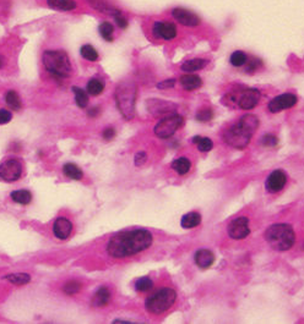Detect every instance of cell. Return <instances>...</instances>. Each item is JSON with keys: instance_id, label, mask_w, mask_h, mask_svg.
<instances>
[{"instance_id": "obj_29", "label": "cell", "mask_w": 304, "mask_h": 324, "mask_svg": "<svg viewBox=\"0 0 304 324\" xmlns=\"http://www.w3.org/2000/svg\"><path fill=\"white\" fill-rule=\"evenodd\" d=\"M4 279L9 280L10 283L15 284V285H25V284H28L31 281V275L26 273H14L9 274Z\"/></svg>"}, {"instance_id": "obj_42", "label": "cell", "mask_w": 304, "mask_h": 324, "mask_svg": "<svg viewBox=\"0 0 304 324\" xmlns=\"http://www.w3.org/2000/svg\"><path fill=\"white\" fill-rule=\"evenodd\" d=\"M115 136V130L113 127H107L105 131H103V138L106 141H111L113 140Z\"/></svg>"}, {"instance_id": "obj_35", "label": "cell", "mask_w": 304, "mask_h": 324, "mask_svg": "<svg viewBox=\"0 0 304 324\" xmlns=\"http://www.w3.org/2000/svg\"><path fill=\"white\" fill-rule=\"evenodd\" d=\"M195 119H196L199 123H209V121H211L212 119H214V111L210 108L201 109V110H199L196 113Z\"/></svg>"}, {"instance_id": "obj_33", "label": "cell", "mask_w": 304, "mask_h": 324, "mask_svg": "<svg viewBox=\"0 0 304 324\" xmlns=\"http://www.w3.org/2000/svg\"><path fill=\"white\" fill-rule=\"evenodd\" d=\"M98 31H100V34L103 37V39L107 42H112L113 41V28L112 25L110 22H102L98 27Z\"/></svg>"}, {"instance_id": "obj_17", "label": "cell", "mask_w": 304, "mask_h": 324, "mask_svg": "<svg viewBox=\"0 0 304 324\" xmlns=\"http://www.w3.org/2000/svg\"><path fill=\"white\" fill-rule=\"evenodd\" d=\"M194 261L199 268L201 269H207L214 264L215 262V254L214 252L210 251V249H201L199 251L195 252L194 254Z\"/></svg>"}, {"instance_id": "obj_14", "label": "cell", "mask_w": 304, "mask_h": 324, "mask_svg": "<svg viewBox=\"0 0 304 324\" xmlns=\"http://www.w3.org/2000/svg\"><path fill=\"white\" fill-rule=\"evenodd\" d=\"M147 109L150 113L156 116L168 115V114L173 113L177 109V105L172 102H166V100H147Z\"/></svg>"}, {"instance_id": "obj_32", "label": "cell", "mask_w": 304, "mask_h": 324, "mask_svg": "<svg viewBox=\"0 0 304 324\" xmlns=\"http://www.w3.org/2000/svg\"><path fill=\"white\" fill-rule=\"evenodd\" d=\"M153 288V281L151 278L149 276H144V278H140L139 280H137L135 283V290L139 291V293H147V291L152 290Z\"/></svg>"}, {"instance_id": "obj_4", "label": "cell", "mask_w": 304, "mask_h": 324, "mask_svg": "<svg viewBox=\"0 0 304 324\" xmlns=\"http://www.w3.org/2000/svg\"><path fill=\"white\" fill-rule=\"evenodd\" d=\"M138 88L132 81H123L115 90V103L118 110L127 120H132L135 115V102H137Z\"/></svg>"}, {"instance_id": "obj_26", "label": "cell", "mask_w": 304, "mask_h": 324, "mask_svg": "<svg viewBox=\"0 0 304 324\" xmlns=\"http://www.w3.org/2000/svg\"><path fill=\"white\" fill-rule=\"evenodd\" d=\"M73 92L75 95V102L76 105L81 109H85L88 105V93L87 91H83V88H79L76 86H74Z\"/></svg>"}, {"instance_id": "obj_44", "label": "cell", "mask_w": 304, "mask_h": 324, "mask_svg": "<svg viewBox=\"0 0 304 324\" xmlns=\"http://www.w3.org/2000/svg\"><path fill=\"white\" fill-rule=\"evenodd\" d=\"M98 114H100V108H97V107L91 108L90 110L87 111V115L91 116V118H95V116H97Z\"/></svg>"}, {"instance_id": "obj_30", "label": "cell", "mask_w": 304, "mask_h": 324, "mask_svg": "<svg viewBox=\"0 0 304 324\" xmlns=\"http://www.w3.org/2000/svg\"><path fill=\"white\" fill-rule=\"evenodd\" d=\"M5 100H6V104L9 105L10 109L12 110H20L21 109V100H20L19 95H17L15 91H9L5 96Z\"/></svg>"}, {"instance_id": "obj_36", "label": "cell", "mask_w": 304, "mask_h": 324, "mask_svg": "<svg viewBox=\"0 0 304 324\" xmlns=\"http://www.w3.org/2000/svg\"><path fill=\"white\" fill-rule=\"evenodd\" d=\"M231 64L233 66H237V68H239V66H243L244 64L247 63V60H248V58H247L246 54L243 53V51H234L233 54L231 55Z\"/></svg>"}, {"instance_id": "obj_39", "label": "cell", "mask_w": 304, "mask_h": 324, "mask_svg": "<svg viewBox=\"0 0 304 324\" xmlns=\"http://www.w3.org/2000/svg\"><path fill=\"white\" fill-rule=\"evenodd\" d=\"M175 86V80L174 78H168V80L162 81V82L157 83V88L160 90H169V88H173Z\"/></svg>"}, {"instance_id": "obj_37", "label": "cell", "mask_w": 304, "mask_h": 324, "mask_svg": "<svg viewBox=\"0 0 304 324\" xmlns=\"http://www.w3.org/2000/svg\"><path fill=\"white\" fill-rule=\"evenodd\" d=\"M260 143L263 146H265V147H275L278 143V140L276 136L268 133V135H264L263 137L260 138Z\"/></svg>"}, {"instance_id": "obj_11", "label": "cell", "mask_w": 304, "mask_h": 324, "mask_svg": "<svg viewBox=\"0 0 304 324\" xmlns=\"http://www.w3.org/2000/svg\"><path fill=\"white\" fill-rule=\"evenodd\" d=\"M297 97L292 93H285V95H281L275 97L274 100H271L269 102L268 109L270 113H280L281 110H285V109H290L295 107L297 104Z\"/></svg>"}, {"instance_id": "obj_5", "label": "cell", "mask_w": 304, "mask_h": 324, "mask_svg": "<svg viewBox=\"0 0 304 324\" xmlns=\"http://www.w3.org/2000/svg\"><path fill=\"white\" fill-rule=\"evenodd\" d=\"M44 68L48 73L58 78H66L71 74V64L69 56L63 50H47L42 56Z\"/></svg>"}, {"instance_id": "obj_7", "label": "cell", "mask_w": 304, "mask_h": 324, "mask_svg": "<svg viewBox=\"0 0 304 324\" xmlns=\"http://www.w3.org/2000/svg\"><path fill=\"white\" fill-rule=\"evenodd\" d=\"M184 124V118L178 114H170L163 118L162 120L158 121L156 126L153 127V132L158 138H169L179 130Z\"/></svg>"}, {"instance_id": "obj_23", "label": "cell", "mask_w": 304, "mask_h": 324, "mask_svg": "<svg viewBox=\"0 0 304 324\" xmlns=\"http://www.w3.org/2000/svg\"><path fill=\"white\" fill-rule=\"evenodd\" d=\"M207 61L205 59H192V60L185 61L182 65V70L184 73H195L206 66Z\"/></svg>"}, {"instance_id": "obj_22", "label": "cell", "mask_w": 304, "mask_h": 324, "mask_svg": "<svg viewBox=\"0 0 304 324\" xmlns=\"http://www.w3.org/2000/svg\"><path fill=\"white\" fill-rule=\"evenodd\" d=\"M48 6L58 11H71L76 7L74 0H48Z\"/></svg>"}, {"instance_id": "obj_9", "label": "cell", "mask_w": 304, "mask_h": 324, "mask_svg": "<svg viewBox=\"0 0 304 324\" xmlns=\"http://www.w3.org/2000/svg\"><path fill=\"white\" fill-rule=\"evenodd\" d=\"M22 175V165L17 159H7L0 164V179L6 182H14Z\"/></svg>"}, {"instance_id": "obj_43", "label": "cell", "mask_w": 304, "mask_h": 324, "mask_svg": "<svg viewBox=\"0 0 304 324\" xmlns=\"http://www.w3.org/2000/svg\"><path fill=\"white\" fill-rule=\"evenodd\" d=\"M260 64H261L260 60H251L250 63L248 64V66H247V71H249V73H251V71H255Z\"/></svg>"}, {"instance_id": "obj_45", "label": "cell", "mask_w": 304, "mask_h": 324, "mask_svg": "<svg viewBox=\"0 0 304 324\" xmlns=\"http://www.w3.org/2000/svg\"><path fill=\"white\" fill-rule=\"evenodd\" d=\"M2 66V61H1V59H0V68H1Z\"/></svg>"}, {"instance_id": "obj_20", "label": "cell", "mask_w": 304, "mask_h": 324, "mask_svg": "<svg viewBox=\"0 0 304 324\" xmlns=\"http://www.w3.org/2000/svg\"><path fill=\"white\" fill-rule=\"evenodd\" d=\"M170 167L178 175H185L189 173L190 168H192V162L187 157H180L173 160Z\"/></svg>"}, {"instance_id": "obj_31", "label": "cell", "mask_w": 304, "mask_h": 324, "mask_svg": "<svg viewBox=\"0 0 304 324\" xmlns=\"http://www.w3.org/2000/svg\"><path fill=\"white\" fill-rule=\"evenodd\" d=\"M80 54L83 59L90 61H96L98 59V53L92 46L90 44H85V46L81 47L80 49Z\"/></svg>"}, {"instance_id": "obj_13", "label": "cell", "mask_w": 304, "mask_h": 324, "mask_svg": "<svg viewBox=\"0 0 304 324\" xmlns=\"http://www.w3.org/2000/svg\"><path fill=\"white\" fill-rule=\"evenodd\" d=\"M172 15L183 26L195 27L200 24V19L196 14H194V12L189 11V10L187 9H183V7H175V9H173Z\"/></svg>"}, {"instance_id": "obj_24", "label": "cell", "mask_w": 304, "mask_h": 324, "mask_svg": "<svg viewBox=\"0 0 304 324\" xmlns=\"http://www.w3.org/2000/svg\"><path fill=\"white\" fill-rule=\"evenodd\" d=\"M63 173L66 177L76 180V181L81 180L83 176V170H81L78 165L73 164V163H66V164L63 167Z\"/></svg>"}, {"instance_id": "obj_18", "label": "cell", "mask_w": 304, "mask_h": 324, "mask_svg": "<svg viewBox=\"0 0 304 324\" xmlns=\"http://www.w3.org/2000/svg\"><path fill=\"white\" fill-rule=\"evenodd\" d=\"M179 82L185 91L197 90V88L201 87V85H202L201 78H200L197 75H193V74H187V75H183L182 77H180Z\"/></svg>"}, {"instance_id": "obj_28", "label": "cell", "mask_w": 304, "mask_h": 324, "mask_svg": "<svg viewBox=\"0 0 304 324\" xmlns=\"http://www.w3.org/2000/svg\"><path fill=\"white\" fill-rule=\"evenodd\" d=\"M193 143L197 146V150L200 152H210L214 148V143L209 137H201V136H195L193 137Z\"/></svg>"}, {"instance_id": "obj_6", "label": "cell", "mask_w": 304, "mask_h": 324, "mask_svg": "<svg viewBox=\"0 0 304 324\" xmlns=\"http://www.w3.org/2000/svg\"><path fill=\"white\" fill-rule=\"evenodd\" d=\"M177 293L170 288H162L146 299L145 308L151 315H162L174 305Z\"/></svg>"}, {"instance_id": "obj_10", "label": "cell", "mask_w": 304, "mask_h": 324, "mask_svg": "<svg viewBox=\"0 0 304 324\" xmlns=\"http://www.w3.org/2000/svg\"><path fill=\"white\" fill-rule=\"evenodd\" d=\"M227 232L233 240H243L250 234L249 219L247 217H238L232 220L227 226Z\"/></svg>"}, {"instance_id": "obj_12", "label": "cell", "mask_w": 304, "mask_h": 324, "mask_svg": "<svg viewBox=\"0 0 304 324\" xmlns=\"http://www.w3.org/2000/svg\"><path fill=\"white\" fill-rule=\"evenodd\" d=\"M286 184H287L286 173L282 172V170H275L266 179L265 187L270 194H276V192H280Z\"/></svg>"}, {"instance_id": "obj_40", "label": "cell", "mask_w": 304, "mask_h": 324, "mask_svg": "<svg viewBox=\"0 0 304 324\" xmlns=\"http://www.w3.org/2000/svg\"><path fill=\"white\" fill-rule=\"evenodd\" d=\"M147 160V154L145 152H139L135 154V165L137 167H141L146 163Z\"/></svg>"}, {"instance_id": "obj_27", "label": "cell", "mask_w": 304, "mask_h": 324, "mask_svg": "<svg viewBox=\"0 0 304 324\" xmlns=\"http://www.w3.org/2000/svg\"><path fill=\"white\" fill-rule=\"evenodd\" d=\"M86 91L91 96H100L105 91V83L98 78H91L86 86Z\"/></svg>"}, {"instance_id": "obj_21", "label": "cell", "mask_w": 304, "mask_h": 324, "mask_svg": "<svg viewBox=\"0 0 304 324\" xmlns=\"http://www.w3.org/2000/svg\"><path fill=\"white\" fill-rule=\"evenodd\" d=\"M201 223V216H200L197 212H190V213L185 214L182 217L180 220V225L184 229H193V227H196L197 225H200Z\"/></svg>"}, {"instance_id": "obj_41", "label": "cell", "mask_w": 304, "mask_h": 324, "mask_svg": "<svg viewBox=\"0 0 304 324\" xmlns=\"http://www.w3.org/2000/svg\"><path fill=\"white\" fill-rule=\"evenodd\" d=\"M114 17H115V22H117V25L120 27V28H125V27L128 26V20L120 14V11L117 12V14L114 15Z\"/></svg>"}, {"instance_id": "obj_34", "label": "cell", "mask_w": 304, "mask_h": 324, "mask_svg": "<svg viewBox=\"0 0 304 324\" xmlns=\"http://www.w3.org/2000/svg\"><path fill=\"white\" fill-rule=\"evenodd\" d=\"M81 288H83V284L78 280H70L63 286V291L66 295H76L78 293H80Z\"/></svg>"}, {"instance_id": "obj_15", "label": "cell", "mask_w": 304, "mask_h": 324, "mask_svg": "<svg viewBox=\"0 0 304 324\" xmlns=\"http://www.w3.org/2000/svg\"><path fill=\"white\" fill-rule=\"evenodd\" d=\"M73 232V223L65 217H59L53 224V234L56 239L66 240Z\"/></svg>"}, {"instance_id": "obj_38", "label": "cell", "mask_w": 304, "mask_h": 324, "mask_svg": "<svg viewBox=\"0 0 304 324\" xmlns=\"http://www.w3.org/2000/svg\"><path fill=\"white\" fill-rule=\"evenodd\" d=\"M12 119L11 111L6 110V109H0V125H5Z\"/></svg>"}, {"instance_id": "obj_19", "label": "cell", "mask_w": 304, "mask_h": 324, "mask_svg": "<svg viewBox=\"0 0 304 324\" xmlns=\"http://www.w3.org/2000/svg\"><path fill=\"white\" fill-rule=\"evenodd\" d=\"M111 299H112V294H111L110 289L102 286L96 291L92 303L95 307H105L111 302Z\"/></svg>"}, {"instance_id": "obj_3", "label": "cell", "mask_w": 304, "mask_h": 324, "mask_svg": "<svg viewBox=\"0 0 304 324\" xmlns=\"http://www.w3.org/2000/svg\"><path fill=\"white\" fill-rule=\"evenodd\" d=\"M264 236L271 249L281 252L292 249L296 242V234L293 227L290 224H283V223L269 226Z\"/></svg>"}, {"instance_id": "obj_1", "label": "cell", "mask_w": 304, "mask_h": 324, "mask_svg": "<svg viewBox=\"0 0 304 324\" xmlns=\"http://www.w3.org/2000/svg\"><path fill=\"white\" fill-rule=\"evenodd\" d=\"M153 241L146 229H134L118 232L107 244V252L112 258H127L150 249Z\"/></svg>"}, {"instance_id": "obj_2", "label": "cell", "mask_w": 304, "mask_h": 324, "mask_svg": "<svg viewBox=\"0 0 304 324\" xmlns=\"http://www.w3.org/2000/svg\"><path fill=\"white\" fill-rule=\"evenodd\" d=\"M259 127V118L253 114H246L224 132L223 141L236 150H244L250 143L254 132Z\"/></svg>"}, {"instance_id": "obj_8", "label": "cell", "mask_w": 304, "mask_h": 324, "mask_svg": "<svg viewBox=\"0 0 304 324\" xmlns=\"http://www.w3.org/2000/svg\"><path fill=\"white\" fill-rule=\"evenodd\" d=\"M260 91L256 90V88H247L244 90L241 95L237 97L233 95L227 96V100L229 102H227V104L229 103H233V104H238V107L243 110H251L259 104V100H260Z\"/></svg>"}, {"instance_id": "obj_16", "label": "cell", "mask_w": 304, "mask_h": 324, "mask_svg": "<svg viewBox=\"0 0 304 324\" xmlns=\"http://www.w3.org/2000/svg\"><path fill=\"white\" fill-rule=\"evenodd\" d=\"M153 34L157 38L169 41V39H173L177 36V27H175L174 24H170V22H156L155 26H153Z\"/></svg>"}, {"instance_id": "obj_25", "label": "cell", "mask_w": 304, "mask_h": 324, "mask_svg": "<svg viewBox=\"0 0 304 324\" xmlns=\"http://www.w3.org/2000/svg\"><path fill=\"white\" fill-rule=\"evenodd\" d=\"M11 199L12 201L16 202L20 204H29L32 201V195L31 192L27 191V190H16V191L11 192Z\"/></svg>"}]
</instances>
